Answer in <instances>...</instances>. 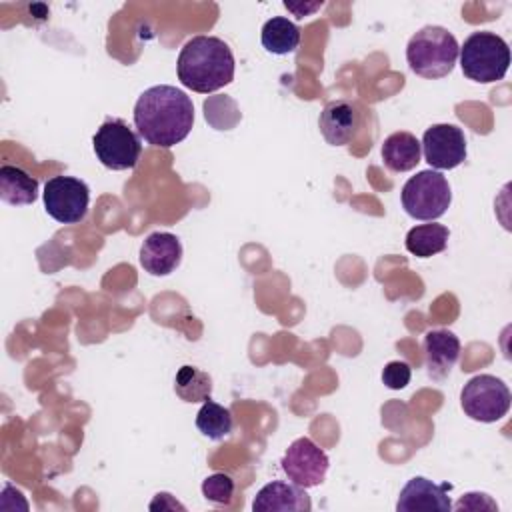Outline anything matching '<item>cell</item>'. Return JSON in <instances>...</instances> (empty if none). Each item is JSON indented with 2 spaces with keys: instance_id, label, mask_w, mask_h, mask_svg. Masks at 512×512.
<instances>
[{
  "instance_id": "10",
  "label": "cell",
  "mask_w": 512,
  "mask_h": 512,
  "mask_svg": "<svg viewBox=\"0 0 512 512\" xmlns=\"http://www.w3.org/2000/svg\"><path fill=\"white\" fill-rule=\"evenodd\" d=\"M420 146L434 170H452L466 160V138L454 124H432L426 128Z\"/></svg>"
},
{
  "instance_id": "24",
  "label": "cell",
  "mask_w": 512,
  "mask_h": 512,
  "mask_svg": "<svg viewBox=\"0 0 512 512\" xmlns=\"http://www.w3.org/2000/svg\"><path fill=\"white\" fill-rule=\"evenodd\" d=\"M452 508H456V510H498L496 502L484 492H468Z\"/></svg>"
},
{
  "instance_id": "8",
  "label": "cell",
  "mask_w": 512,
  "mask_h": 512,
  "mask_svg": "<svg viewBox=\"0 0 512 512\" xmlns=\"http://www.w3.org/2000/svg\"><path fill=\"white\" fill-rule=\"evenodd\" d=\"M44 208L60 224L84 220L90 204V190L84 180L74 176H54L44 184Z\"/></svg>"
},
{
  "instance_id": "12",
  "label": "cell",
  "mask_w": 512,
  "mask_h": 512,
  "mask_svg": "<svg viewBox=\"0 0 512 512\" xmlns=\"http://www.w3.org/2000/svg\"><path fill=\"white\" fill-rule=\"evenodd\" d=\"M182 260V244L170 232H152L140 246V266L152 276H168Z\"/></svg>"
},
{
  "instance_id": "20",
  "label": "cell",
  "mask_w": 512,
  "mask_h": 512,
  "mask_svg": "<svg viewBox=\"0 0 512 512\" xmlns=\"http://www.w3.org/2000/svg\"><path fill=\"white\" fill-rule=\"evenodd\" d=\"M234 418L232 412L214 400L202 402L196 414V428L210 440H222L232 432Z\"/></svg>"
},
{
  "instance_id": "1",
  "label": "cell",
  "mask_w": 512,
  "mask_h": 512,
  "mask_svg": "<svg viewBox=\"0 0 512 512\" xmlns=\"http://www.w3.org/2000/svg\"><path fill=\"white\" fill-rule=\"evenodd\" d=\"M194 124L190 96L168 84L144 90L134 104V126L152 146L172 148L182 142Z\"/></svg>"
},
{
  "instance_id": "19",
  "label": "cell",
  "mask_w": 512,
  "mask_h": 512,
  "mask_svg": "<svg viewBox=\"0 0 512 512\" xmlns=\"http://www.w3.org/2000/svg\"><path fill=\"white\" fill-rule=\"evenodd\" d=\"M450 232L444 224H420L406 234V250L418 258H430L446 250Z\"/></svg>"
},
{
  "instance_id": "3",
  "label": "cell",
  "mask_w": 512,
  "mask_h": 512,
  "mask_svg": "<svg viewBox=\"0 0 512 512\" xmlns=\"http://www.w3.org/2000/svg\"><path fill=\"white\" fill-rule=\"evenodd\" d=\"M460 46L454 34L442 26L420 28L406 46V60L414 74L422 78H444L454 70Z\"/></svg>"
},
{
  "instance_id": "22",
  "label": "cell",
  "mask_w": 512,
  "mask_h": 512,
  "mask_svg": "<svg viewBox=\"0 0 512 512\" xmlns=\"http://www.w3.org/2000/svg\"><path fill=\"white\" fill-rule=\"evenodd\" d=\"M202 494L208 502L228 506L232 502V496H234V480L224 472L210 474L202 482Z\"/></svg>"
},
{
  "instance_id": "25",
  "label": "cell",
  "mask_w": 512,
  "mask_h": 512,
  "mask_svg": "<svg viewBox=\"0 0 512 512\" xmlns=\"http://www.w3.org/2000/svg\"><path fill=\"white\" fill-rule=\"evenodd\" d=\"M164 510V508H170V510H186L182 504H178L176 500H172V496L168 494V492H158L156 494V498H154V502L150 504V510Z\"/></svg>"
},
{
  "instance_id": "6",
  "label": "cell",
  "mask_w": 512,
  "mask_h": 512,
  "mask_svg": "<svg viewBox=\"0 0 512 512\" xmlns=\"http://www.w3.org/2000/svg\"><path fill=\"white\" fill-rule=\"evenodd\" d=\"M92 146L96 158L108 170L134 168L142 154L138 134L122 118H110L102 122L92 138Z\"/></svg>"
},
{
  "instance_id": "21",
  "label": "cell",
  "mask_w": 512,
  "mask_h": 512,
  "mask_svg": "<svg viewBox=\"0 0 512 512\" xmlns=\"http://www.w3.org/2000/svg\"><path fill=\"white\" fill-rule=\"evenodd\" d=\"M174 390L184 402H206L212 394V378L194 366H182L176 372Z\"/></svg>"
},
{
  "instance_id": "18",
  "label": "cell",
  "mask_w": 512,
  "mask_h": 512,
  "mask_svg": "<svg viewBox=\"0 0 512 512\" xmlns=\"http://www.w3.org/2000/svg\"><path fill=\"white\" fill-rule=\"evenodd\" d=\"M260 40H262V46H264L266 52L284 56V54H290L298 48L300 28L284 16H274V18L264 22Z\"/></svg>"
},
{
  "instance_id": "11",
  "label": "cell",
  "mask_w": 512,
  "mask_h": 512,
  "mask_svg": "<svg viewBox=\"0 0 512 512\" xmlns=\"http://www.w3.org/2000/svg\"><path fill=\"white\" fill-rule=\"evenodd\" d=\"M450 484H434L424 476H414L400 490L396 510L398 512H448L452 510V502L448 498Z\"/></svg>"
},
{
  "instance_id": "23",
  "label": "cell",
  "mask_w": 512,
  "mask_h": 512,
  "mask_svg": "<svg viewBox=\"0 0 512 512\" xmlns=\"http://www.w3.org/2000/svg\"><path fill=\"white\" fill-rule=\"evenodd\" d=\"M410 376H412V370L406 362L402 360H392L384 366L382 370V382L386 384V388L390 390H402L408 386L410 382Z\"/></svg>"
},
{
  "instance_id": "9",
  "label": "cell",
  "mask_w": 512,
  "mask_h": 512,
  "mask_svg": "<svg viewBox=\"0 0 512 512\" xmlns=\"http://www.w3.org/2000/svg\"><path fill=\"white\" fill-rule=\"evenodd\" d=\"M280 464L288 480H292L302 488H314L324 482L330 460L316 442L302 436V438H296L286 448Z\"/></svg>"
},
{
  "instance_id": "2",
  "label": "cell",
  "mask_w": 512,
  "mask_h": 512,
  "mask_svg": "<svg viewBox=\"0 0 512 512\" xmlns=\"http://www.w3.org/2000/svg\"><path fill=\"white\" fill-rule=\"evenodd\" d=\"M176 70L182 86L200 94L216 92L234 80V54L216 36H194L182 46Z\"/></svg>"
},
{
  "instance_id": "17",
  "label": "cell",
  "mask_w": 512,
  "mask_h": 512,
  "mask_svg": "<svg viewBox=\"0 0 512 512\" xmlns=\"http://www.w3.org/2000/svg\"><path fill=\"white\" fill-rule=\"evenodd\" d=\"M422 146L410 132H394L382 144V160L392 172H408L420 162Z\"/></svg>"
},
{
  "instance_id": "15",
  "label": "cell",
  "mask_w": 512,
  "mask_h": 512,
  "mask_svg": "<svg viewBox=\"0 0 512 512\" xmlns=\"http://www.w3.org/2000/svg\"><path fill=\"white\" fill-rule=\"evenodd\" d=\"M422 346H424L428 374L436 380L446 378L460 356L458 336L450 330H430L424 336Z\"/></svg>"
},
{
  "instance_id": "5",
  "label": "cell",
  "mask_w": 512,
  "mask_h": 512,
  "mask_svg": "<svg viewBox=\"0 0 512 512\" xmlns=\"http://www.w3.org/2000/svg\"><path fill=\"white\" fill-rule=\"evenodd\" d=\"M400 200L410 218L432 222L446 214L452 202V190L442 172L422 170L406 180Z\"/></svg>"
},
{
  "instance_id": "4",
  "label": "cell",
  "mask_w": 512,
  "mask_h": 512,
  "mask_svg": "<svg viewBox=\"0 0 512 512\" xmlns=\"http://www.w3.org/2000/svg\"><path fill=\"white\" fill-rule=\"evenodd\" d=\"M458 56L464 76L480 84L502 80L510 66V48L506 40L488 30L472 32L464 40Z\"/></svg>"
},
{
  "instance_id": "16",
  "label": "cell",
  "mask_w": 512,
  "mask_h": 512,
  "mask_svg": "<svg viewBox=\"0 0 512 512\" xmlns=\"http://www.w3.org/2000/svg\"><path fill=\"white\" fill-rule=\"evenodd\" d=\"M0 198L10 206L34 204L38 198V180L20 166L4 164L0 168Z\"/></svg>"
},
{
  "instance_id": "7",
  "label": "cell",
  "mask_w": 512,
  "mask_h": 512,
  "mask_svg": "<svg viewBox=\"0 0 512 512\" xmlns=\"http://www.w3.org/2000/svg\"><path fill=\"white\" fill-rule=\"evenodd\" d=\"M510 400L508 386L492 374H478L470 378L460 392V406L464 414L486 424L504 418L510 410Z\"/></svg>"
},
{
  "instance_id": "14",
  "label": "cell",
  "mask_w": 512,
  "mask_h": 512,
  "mask_svg": "<svg viewBox=\"0 0 512 512\" xmlns=\"http://www.w3.org/2000/svg\"><path fill=\"white\" fill-rule=\"evenodd\" d=\"M310 508L312 502L306 488L278 480L262 486L252 502L254 512H308Z\"/></svg>"
},
{
  "instance_id": "26",
  "label": "cell",
  "mask_w": 512,
  "mask_h": 512,
  "mask_svg": "<svg viewBox=\"0 0 512 512\" xmlns=\"http://www.w3.org/2000/svg\"><path fill=\"white\" fill-rule=\"evenodd\" d=\"M324 2H310V4H294V2H284V6L290 10V12H294L298 18H304V16H308V14H312L314 10H318L320 6H322Z\"/></svg>"
},
{
  "instance_id": "13",
  "label": "cell",
  "mask_w": 512,
  "mask_h": 512,
  "mask_svg": "<svg viewBox=\"0 0 512 512\" xmlns=\"http://www.w3.org/2000/svg\"><path fill=\"white\" fill-rule=\"evenodd\" d=\"M324 140L332 146H346L360 128V112L348 100H332L318 118Z\"/></svg>"
}]
</instances>
